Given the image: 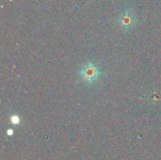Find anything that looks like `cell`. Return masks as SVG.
Returning <instances> with one entry per match:
<instances>
[{
  "instance_id": "1",
  "label": "cell",
  "mask_w": 161,
  "mask_h": 160,
  "mask_svg": "<svg viewBox=\"0 0 161 160\" xmlns=\"http://www.w3.org/2000/svg\"><path fill=\"white\" fill-rule=\"evenodd\" d=\"M100 74H101V73H100V70H99L98 66L95 63L92 62V61H89V62L85 63L81 67V69L79 70L80 78L86 84L94 83L99 78Z\"/></svg>"
},
{
  "instance_id": "2",
  "label": "cell",
  "mask_w": 161,
  "mask_h": 160,
  "mask_svg": "<svg viewBox=\"0 0 161 160\" xmlns=\"http://www.w3.org/2000/svg\"><path fill=\"white\" fill-rule=\"evenodd\" d=\"M118 25L125 30H129L133 28L138 23V17L134 9L128 8L120 13L117 19Z\"/></svg>"
},
{
  "instance_id": "3",
  "label": "cell",
  "mask_w": 161,
  "mask_h": 160,
  "mask_svg": "<svg viewBox=\"0 0 161 160\" xmlns=\"http://www.w3.org/2000/svg\"><path fill=\"white\" fill-rule=\"evenodd\" d=\"M10 122H11V124H12L17 125V124H20L21 120H20V118H19L16 114H14V115H12V116L10 117Z\"/></svg>"
},
{
  "instance_id": "4",
  "label": "cell",
  "mask_w": 161,
  "mask_h": 160,
  "mask_svg": "<svg viewBox=\"0 0 161 160\" xmlns=\"http://www.w3.org/2000/svg\"><path fill=\"white\" fill-rule=\"evenodd\" d=\"M12 133H13L12 130H8V131H7V134H8V135H12Z\"/></svg>"
}]
</instances>
